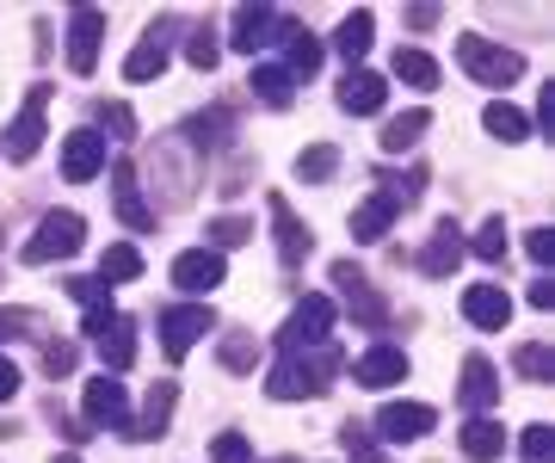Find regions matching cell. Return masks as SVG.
Instances as JSON below:
<instances>
[{"instance_id":"cell-6","label":"cell","mask_w":555,"mask_h":463,"mask_svg":"<svg viewBox=\"0 0 555 463\" xmlns=\"http://www.w3.org/2000/svg\"><path fill=\"white\" fill-rule=\"evenodd\" d=\"M334 334V297H302L291 309V322H284V352H309V346H327Z\"/></svg>"},{"instance_id":"cell-47","label":"cell","mask_w":555,"mask_h":463,"mask_svg":"<svg viewBox=\"0 0 555 463\" xmlns=\"http://www.w3.org/2000/svg\"><path fill=\"white\" fill-rule=\"evenodd\" d=\"M13 396H20V364L0 359V402H13Z\"/></svg>"},{"instance_id":"cell-40","label":"cell","mask_w":555,"mask_h":463,"mask_svg":"<svg viewBox=\"0 0 555 463\" xmlns=\"http://www.w3.org/2000/svg\"><path fill=\"white\" fill-rule=\"evenodd\" d=\"M222 364H229V371H254V364H259V340H222Z\"/></svg>"},{"instance_id":"cell-3","label":"cell","mask_w":555,"mask_h":463,"mask_svg":"<svg viewBox=\"0 0 555 463\" xmlns=\"http://www.w3.org/2000/svg\"><path fill=\"white\" fill-rule=\"evenodd\" d=\"M80 242H87V222L75 210H50L38 222V235L25 242V266H50V260H75Z\"/></svg>"},{"instance_id":"cell-17","label":"cell","mask_w":555,"mask_h":463,"mask_svg":"<svg viewBox=\"0 0 555 463\" xmlns=\"http://www.w3.org/2000/svg\"><path fill=\"white\" fill-rule=\"evenodd\" d=\"M167 38H173V20H160L155 31L124 56V81H155L160 68H167Z\"/></svg>"},{"instance_id":"cell-43","label":"cell","mask_w":555,"mask_h":463,"mask_svg":"<svg viewBox=\"0 0 555 463\" xmlns=\"http://www.w3.org/2000/svg\"><path fill=\"white\" fill-rule=\"evenodd\" d=\"M43 371H50V377H68V371H75V346L50 340V346H43Z\"/></svg>"},{"instance_id":"cell-21","label":"cell","mask_w":555,"mask_h":463,"mask_svg":"<svg viewBox=\"0 0 555 463\" xmlns=\"http://www.w3.org/2000/svg\"><path fill=\"white\" fill-rule=\"evenodd\" d=\"M456 396H463V408H476V414L500 402V377H494V364L481 359V352L463 359V389H456Z\"/></svg>"},{"instance_id":"cell-32","label":"cell","mask_w":555,"mask_h":463,"mask_svg":"<svg viewBox=\"0 0 555 463\" xmlns=\"http://www.w3.org/2000/svg\"><path fill=\"white\" fill-rule=\"evenodd\" d=\"M297 173H302V180H309V185L334 180V173H339V149H334V142H315V149H309V155H302V162H297Z\"/></svg>"},{"instance_id":"cell-23","label":"cell","mask_w":555,"mask_h":463,"mask_svg":"<svg viewBox=\"0 0 555 463\" xmlns=\"http://www.w3.org/2000/svg\"><path fill=\"white\" fill-rule=\"evenodd\" d=\"M426 130H433V112H426V105H414V112H401V118L383 124L377 142H383V155H408V149L426 137Z\"/></svg>"},{"instance_id":"cell-37","label":"cell","mask_w":555,"mask_h":463,"mask_svg":"<svg viewBox=\"0 0 555 463\" xmlns=\"http://www.w3.org/2000/svg\"><path fill=\"white\" fill-rule=\"evenodd\" d=\"M185 56H192V68H204V75H210V68H217V56H222L217 31H210V25H198V31H192V43H185Z\"/></svg>"},{"instance_id":"cell-35","label":"cell","mask_w":555,"mask_h":463,"mask_svg":"<svg viewBox=\"0 0 555 463\" xmlns=\"http://www.w3.org/2000/svg\"><path fill=\"white\" fill-rule=\"evenodd\" d=\"M518 371H525V377H531V383H550L555 377V352H550V346H543V340H531V346H518Z\"/></svg>"},{"instance_id":"cell-46","label":"cell","mask_w":555,"mask_h":463,"mask_svg":"<svg viewBox=\"0 0 555 463\" xmlns=\"http://www.w3.org/2000/svg\"><path fill=\"white\" fill-rule=\"evenodd\" d=\"M100 118L118 130V137H137V118H130V105H100Z\"/></svg>"},{"instance_id":"cell-41","label":"cell","mask_w":555,"mask_h":463,"mask_svg":"<svg viewBox=\"0 0 555 463\" xmlns=\"http://www.w3.org/2000/svg\"><path fill=\"white\" fill-rule=\"evenodd\" d=\"M68 297H80L87 309H112V291L100 279H68Z\"/></svg>"},{"instance_id":"cell-12","label":"cell","mask_w":555,"mask_h":463,"mask_svg":"<svg viewBox=\"0 0 555 463\" xmlns=\"http://www.w3.org/2000/svg\"><path fill=\"white\" fill-rule=\"evenodd\" d=\"M62 173L75 185L100 180L105 173V137L100 130H68V142H62Z\"/></svg>"},{"instance_id":"cell-28","label":"cell","mask_w":555,"mask_h":463,"mask_svg":"<svg viewBox=\"0 0 555 463\" xmlns=\"http://www.w3.org/2000/svg\"><path fill=\"white\" fill-rule=\"evenodd\" d=\"M142 272V254L130 242H118V247H105V260H100V284L112 291V284H130Z\"/></svg>"},{"instance_id":"cell-4","label":"cell","mask_w":555,"mask_h":463,"mask_svg":"<svg viewBox=\"0 0 555 463\" xmlns=\"http://www.w3.org/2000/svg\"><path fill=\"white\" fill-rule=\"evenodd\" d=\"M210 327H217L210 303H179V309H167V316H160V352L179 364L192 346L204 340V334H210Z\"/></svg>"},{"instance_id":"cell-42","label":"cell","mask_w":555,"mask_h":463,"mask_svg":"<svg viewBox=\"0 0 555 463\" xmlns=\"http://www.w3.org/2000/svg\"><path fill=\"white\" fill-rule=\"evenodd\" d=\"M254 458V451H247V439H241V433H222L217 445H210V463H247Z\"/></svg>"},{"instance_id":"cell-19","label":"cell","mask_w":555,"mask_h":463,"mask_svg":"<svg viewBox=\"0 0 555 463\" xmlns=\"http://www.w3.org/2000/svg\"><path fill=\"white\" fill-rule=\"evenodd\" d=\"M463 316L476 327H494L500 334V327L513 322V297H506L500 284H469V291H463Z\"/></svg>"},{"instance_id":"cell-26","label":"cell","mask_w":555,"mask_h":463,"mask_svg":"<svg viewBox=\"0 0 555 463\" xmlns=\"http://www.w3.org/2000/svg\"><path fill=\"white\" fill-rule=\"evenodd\" d=\"M371 31H377V20H371V7H358V13H346V20H339L334 50H339L346 62H358L364 50H371Z\"/></svg>"},{"instance_id":"cell-9","label":"cell","mask_w":555,"mask_h":463,"mask_svg":"<svg viewBox=\"0 0 555 463\" xmlns=\"http://www.w3.org/2000/svg\"><path fill=\"white\" fill-rule=\"evenodd\" d=\"M334 284H339V297H346V309H352L364 327H383V322H389V303L371 291V279H364L352 260H339V266H334Z\"/></svg>"},{"instance_id":"cell-13","label":"cell","mask_w":555,"mask_h":463,"mask_svg":"<svg viewBox=\"0 0 555 463\" xmlns=\"http://www.w3.org/2000/svg\"><path fill=\"white\" fill-rule=\"evenodd\" d=\"M222 272H229V266H222L217 247H192V254H179L173 260V284L179 291H192V297H210V291L222 284Z\"/></svg>"},{"instance_id":"cell-11","label":"cell","mask_w":555,"mask_h":463,"mask_svg":"<svg viewBox=\"0 0 555 463\" xmlns=\"http://www.w3.org/2000/svg\"><path fill=\"white\" fill-rule=\"evenodd\" d=\"M87 421H100V426H112V433H124L130 439V396H124V383L118 377H93L87 383Z\"/></svg>"},{"instance_id":"cell-33","label":"cell","mask_w":555,"mask_h":463,"mask_svg":"<svg viewBox=\"0 0 555 463\" xmlns=\"http://www.w3.org/2000/svg\"><path fill=\"white\" fill-rule=\"evenodd\" d=\"M291 87H297V81H291L284 68H254V93L272 105V112H284V105H291Z\"/></svg>"},{"instance_id":"cell-14","label":"cell","mask_w":555,"mask_h":463,"mask_svg":"<svg viewBox=\"0 0 555 463\" xmlns=\"http://www.w3.org/2000/svg\"><path fill=\"white\" fill-rule=\"evenodd\" d=\"M278 31H291L278 7H235V38H229V43L254 56V50H266V43H278Z\"/></svg>"},{"instance_id":"cell-29","label":"cell","mask_w":555,"mask_h":463,"mask_svg":"<svg viewBox=\"0 0 555 463\" xmlns=\"http://www.w3.org/2000/svg\"><path fill=\"white\" fill-rule=\"evenodd\" d=\"M481 124H488V130H494L500 142H525V137H531V124H525V112H518V105H506V100H494V105H488V112H481Z\"/></svg>"},{"instance_id":"cell-39","label":"cell","mask_w":555,"mask_h":463,"mask_svg":"<svg viewBox=\"0 0 555 463\" xmlns=\"http://www.w3.org/2000/svg\"><path fill=\"white\" fill-rule=\"evenodd\" d=\"M525 463H555V433L550 426H525Z\"/></svg>"},{"instance_id":"cell-38","label":"cell","mask_w":555,"mask_h":463,"mask_svg":"<svg viewBox=\"0 0 555 463\" xmlns=\"http://www.w3.org/2000/svg\"><path fill=\"white\" fill-rule=\"evenodd\" d=\"M210 235H217V247H241V242H254V222L247 217H217Z\"/></svg>"},{"instance_id":"cell-1","label":"cell","mask_w":555,"mask_h":463,"mask_svg":"<svg viewBox=\"0 0 555 463\" xmlns=\"http://www.w3.org/2000/svg\"><path fill=\"white\" fill-rule=\"evenodd\" d=\"M339 371V352L334 346H309V352H284L272 371V402H309V396H321L327 389V377Z\"/></svg>"},{"instance_id":"cell-16","label":"cell","mask_w":555,"mask_h":463,"mask_svg":"<svg viewBox=\"0 0 555 463\" xmlns=\"http://www.w3.org/2000/svg\"><path fill=\"white\" fill-rule=\"evenodd\" d=\"M112 198H118V217L130 222L137 235H155V210L142 204V192H137V167H130V162L112 167Z\"/></svg>"},{"instance_id":"cell-36","label":"cell","mask_w":555,"mask_h":463,"mask_svg":"<svg viewBox=\"0 0 555 463\" xmlns=\"http://www.w3.org/2000/svg\"><path fill=\"white\" fill-rule=\"evenodd\" d=\"M339 445H346V458H352V463H383L377 439H371V433H364L358 421H346V426H339Z\"/></svg>"},{"instance_id":"cell-52","label":"cell","mask_w":555,"mask_h":463,"mask_svg":"<svg viewBox=\"0 0 555 463\" xmlns=\"http://www.w3.org/2000/svg\"><path fill=\"white\" fill-rule=\"evenodd\" d=\"M56 463H80V458H56Z\"/></svg>"},{"instance_id":"cell-45","label":"cell","mask_w":555,"mask_h":463,"mask_svg":"<svg viewBox=\"0 0 555 463\" xmlns=\"http://www.w3.org/2000/svg\"><path fill=\"white\" fill-rule=\"evenodd\" d=\"M25 327H38V316H31V309H0V340H20Z\"/></svg>"},{"instance_id":"cell-49","label":"cell","mask_w":555,"mask_h":463,"mask_svg":"<svg viewBox=\"0 0 555 463\" xmlns=\"http://www.w3.org/2000/svg\"><path fill=\"white\" fill-rule=\"evenodd\" d=\"M531 309H555V284H550V279L531 284Z\"/></svg>"},{"instance_id":"cell-7","label":"cell","mask_w":555,"mask_h":463,"mask_svg":"<svg viewBox=\"0 0 555 463\" xmlns=\"http://www.w3.org/2000/svg\"><path fill=\"white\" fill-rule=\"evenodd\" d=\"M43 105H50V87H31L20 105V118L7 124V162H31L43 149Z\"/></svg>"},{"instance_id":"cell-34","label":"cell","mask_w":555,"mask_h":463,"mask_svg":"<svg viewBox=\"0 0 555 463\" xmlns=\"http://www.w3.org/2000/svg\"><path fill=\"white\" fill-rule=\"evenodd\" d=\"M469 254H476V260H488V266H500V260H506V222H500V217H488V222H481V235L469 242Z\"/></svg>"},{"instance_id":"cell-15","label":"cell","mask_w":555,"mask_h":463,"mask_svg":"<svg viewBox=\"0 0 555 463\" xmlns=\"http://www.w3.org/2000/svg\"><path fill=\"white\" fill-rule=\"evenodd\" d=\"M266 210H272V229H278V254H284V266H302L309 260V247H315V235H309V222L297 217V210H291V204L278 198H266Z\"/></svg>"},{"instance_id":"cell-5","label":"cell","mask_w":555,"mask_h":463,"mask_svg":"<svg viewBox=\"0 0 555 463\" xmlns=\"http://www.w3.org/2000/svg\"><path fill=\"white\" fill-rule=\"evenodd\" d=\"M87 334H93V346H100V359L112 371H130L137 364V327L124 322L118 309H87Z\"/></svg>"},{"instance_id":"cell-20","label":"cell","mask_w":555,"mask_h":463,"mask_svg":"<svg viewBox=\"0 0 555 463\" xmlns=\"http://www.w3.org/2000/svg\"><path fill=\"white\" fill-rule=\"evenodd\" d=\"M408 377V352H396V346H371L364 359L352 364V383H364V389H389V383Z\"/></svg>"},{"instance_id":"cell-25","label":"cell","mask_w":555,"mask_h":463,"mask_svg":"<svg viewBox=\"0 0 555 463\" xmlns=\"http://www.w3.org/2000/svg\"><path fill=\"white\" fill-rule=\"evenodd\" d=\"M500 451H506V433H500V421H488V414H476V421L463 426V458H476V463H494Z\"/></svg>"},{"instance_id":"cell-10","label":"cell","mask_w":555,"mask_h":463,"mask_svg":"<svg viewBox=\"0 0 555 463\" xmlns=\"http://www.w3.org/2000/svg\"><path fill=\"white\" fill-rule=\"evenodd\" d=\"M433 426H438V414L426 402H383L377 408V433L389 445H414V439H426Z\"/></svg>"},{"instance_id":"cell-48","label":"cell","mask_w":555,"mask_h":463,"mask_svg":"<svg viewBox=\"0 0 555 463\" xmlns=\"http://www.w3.org/2000/svg\"><path fill=\"white\" fill-rule=\"evenodd\" d=\"M537 124H543V137H555V87H543V100H537Z\"/></svg>"},{"instance_id":"cell-50","label":"cell","mask_w":555,"mask_h":463,"mask_svg":"<svg viewBox=\"0 0 555 463\" xmlns=\"http://www.w3.org/2000/svg\"><path fill=\"white\" fill-rule=\"evenodd\" d=\"M408 25H420V31H426V25H438V7H408Z\"/></svg>"},{"instance_id":"cell-51","label":"cell","mask_w":555,"mask_h":463,"mask_svg":"<svg viewBox=\"0 0 555 463\" xmlns=\"http://www.w3.org/2000/svg\"><path fill=\"white\" fill-rule=\"evenodd\" d=\"M272 463H297V458H272Z\"/></svg>"},{"instance_id":"cell-44","label":"cell","mask_w":555,"mask_h":463,"mask_svg":"<svg viewBox=\"0 0 555 463\" xmlns=\"http://www.w3.org/2000/svg\"><path fill=\"white\" fill-rule=\"evenodd\" d=\"M525 254H531L537 266H555V229H531V235H525Z\"/></svg>"},{"instance_id":"cell-8","label":"cell","mask_w":555,"mask_h":463,"mask_svg":"<svg viewBox=\"0 0 555 463\" xmlns=\"http://www.w3.org/2000/svg\"><path fill=\"white\" fill-rule=\"evenodd\" d=\"M100 38H105V13L100 7H75L68 13V68L93 75L100 68Z\"/></svg>"},{"instance_id":"cell-18","label":"cell","mask_w":555,"mask_h":463,"mask_svg":"<svg viewBox=\"0 0 555 463\" xmlns=\"http://www.w3.org/2000/svg\"><path fill=\"white\" fill-rule=\"evenodd\" d=\"M383 100H389V87H383V75H371V68H352V75L339 81V112H352V118L383 112Z\"/></svg>"},{"instance_id":"cell-30","label":"cell","mask_w":555,"mask_h":463,"mask_svg":"<svg viewBox=\"0 0 555 463\" xmlns=\"http://www.w3.org/2000/svg\"><path fill=\"white\" fill-rule=\"evenodd\" d=\"M396 81L408 87H438V62L426 50H396Z\"/></svg>"},{"instance_id":"cell-24","label":"cell","mask_w":555,"mask_h":463,"mask_svg":"<svg viewBox=\"0 0 555 463\" xmlns=\"http://www.w3.org/2000/svg\"><path fill=\"white\" fill-rule=\"evenodd\" d=\"M456 260H463V235H456V222H438V235L420 254V272L426 279H444V272H456Z\"/></svg>"},{"instance_id":"cell-22","label":"cell","mask_w":555,"mask_h":463,"mask_svg":"<svg viewBox=\"0 0 555 463\" xmlns=\"http://www.w3.org/2000/svg\"><path fill=\"white\" fill-rule=\"evenodd\" d=\"M173 402H179V383L160 377L155 389H149V402H142V421H137V433H130V439H160V433H167V421H173Z\"/></svg>"},{"instance_id":"cell-27","label":"cell","mask_w":555,"mask_h":463,"mask_svg":"<svg viewBox=\"0 0 555 463\" xmlns=\"http://www.w3.org/2000/svg\"><path fill=\"white\" fill-rule=\"evenodd\" d=\"M389 222H396V204L377 192L371 204H358V210H352V242H383V235H389Z\"/></svg>"},{"instance_id":"cell-2","label":"cell","mask_w":555,"mask_h":463,"mask_svg":"<svg viewBox=\"0 0 555 463\" xmlns=\"http://www.w3.org/2000/svg\"><path fill=\"white\" fill-rule=\"evenodd\" d=\"M456 62H463L481 87H513L518 75H525V56H518V50H500V43L476 38V31L456 38Z\"/></svg>"},{"instance_id":"cell-31","label":"cell","mask_w":555,"mask_h":463,"mask_svg":"<svg viewBox=\"0 0 555 463\" xmlns=\"http://www.w3.org/2000/svg\"><path fill=\"white\" fill-rule=\"evenodd\" d=\"M284 38H291V68H284V75H291V81H297V75H315V68H321L315 31H284Z\"/></svg>"}]
</instances>
